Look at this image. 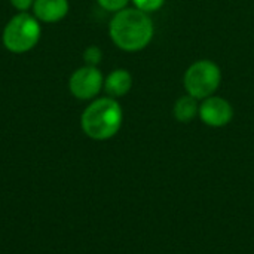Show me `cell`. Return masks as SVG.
Listing matches in <instances>:
<instances>
[{
  "mask_svg": "<svg viewBox=\"0 0 254 254\" xmlns=\"http://www.w3.org/2000/svg\"><path fill=\"white\" fill-rule=\"evenodd\" d=\"M80 124L85 134L94 140L112 138L122 125V109L112 97L98 98L85 109Z\"/></svg>",
  "mask_w": 254,
  "mask_h": 254,
  "instance_id": "cell-2",
  "label": "cell"
},
{
  "mask_svg": "<svg viewBox=\"0 0 254 254\" xmlns=\"http://www.w3.org/2000/svg\"><path fill=\"white\" fill-rule=\"evenodd\" d=\"M196 113H199V107L196 104V98L192 95H183L174 104V116L179 122L188 124L196 116Z\"/></svg>",
  "mask_w": 254,
  "mask_h": 254,
  "instance_id": "cell-9",
  "label": "cell"
},
{
  "mask_svg": "<svg viewBox=\"0 0 254 254\" xmlns=\"http://www.w3.org/2000/svg\"><path fill=\"white\" fill-rule=\"evenodd\" d=\"M135 7L143 10V12H155L159 7H162V4L165 3V0H132Z\"/></svg>",
  "mask_w": 254,
  "mask_h": 254,
  "instance_id": "cell-10",
  "label": "cell"
},
{
  "mask_svg": "<svg viewBox=\"0 0 254 254\" xmlns=\"http://www.w3.org/2000/svg\"><path fill=\"white\" fill-rule=\"evenodd\" d=\"M131 86H132V76L129 74L128 70L124 68H118L112 71L104 82V89L112 98L127 95Z\"/></svg>",
  "mask_w": 254,
  "mask_h": 254,
  "instance_id": "cell-8",
  "label": "cell"
},
{
  "mask_svg": "<svg viewBox=\"0 0 254 254\" xmlns=\"http://www.w3.org/2000/svg\"><path fill=\"white\" fill-rule=\"evenodd\" d=\"M101 57H103V54H101V51L97 48V46H89L85 52H83V58H85V61L88 63V65H97L100 61H101Z\"/></svg>",
  "mask_w": 254,
  "mask_h": 254,
  "instance_id": "cell-11",
  "label": "cell"
},
{
  "mask_svg": "<svg viewBox=\"0 0 254 254\" xmlns=\"http://www.w3.org/2000/svg\"><path fill=\"white\" fill-rule=\"evenodd\" d=\"M40 39V25L37 18L21 12L15 15L4 27L3 45L7 51L24 54L33 49Z\"/></svg>",
  "mask_w": 254,
  "mask_h": 254,
  "instance_id": "cell-3",
  "label": "cell"
},
{
  "mask_svg": "<svg viewBox=\"0 0 254 254\" xmlns=\"http://www.w3.org/2000/svg\"><path fill=\"white\" fill-rule=\"evenodd\" d=\"M104 85L101 71L94 65H86L77 68L68 82L71 94L79 100H91L101 91Z\"/></svg>",
  "mask_w": 254,
  "mask_h": 254,
  "instance_id": "cell-5",
  "label": "cell"
},
{
  "mask_svg": "<svg viewBox=\"0 0 254 254\" xmlns=\"http://www.w3.org/2000/svg\"><path fill=\"white\" fill-rule=\"evenodd\" d=\"M10 3L18 10H27L34 3V0H10Z\"/></svg>",
  "mask_w": 254,
  "mask_h": 254,
  "instance_id": "cell-13",
  "label": "cell"
},
{
  "mask_svg": "<svg viewBox=\"0 0 254 254\" xmlns=\"http://www.w3.org/2000/svg\"><path fill=\"white\" fill-rule=\"evenodd\" d=\"M97 1L100 3L101 7H104L106 10H112V12L122 10L128 3V0H97Z\"/></svg>",
  "mask_w": 254,
  "mask_h": 254,
  "instance_id": "cell-12",
  "label": "cell"
},
{
  "mask_svg": "<svg viewBox=\"0 0 254 254\" xmlns=\"http://www.w3.org/2000/svg\"><path fill=\"white\" fill-rule=\"evenodd\" d=\"M34 16L43 22H57L68 12L67 0H34Z\"/></svg>",
  "mask_w": 254,
  "mask_h": 254,
  "instance_id": "cell-7",
  "label": "cell"
},
{
  "mask_svg": "<svg viewBox=\"0 0 254 254\" xmlns=\"http://www.w3.org/2000/svg\"><path fill=\"white\" fill-rule=\"evenodd\" d=\"M110 37L122 51H141L153 37V22L140 9H122L110 22Z\"/></svg>",
  "mask_w": 254,
  "mask_h": 254,
  "instance_id": "cell-1",
  "label": "cell"
},
{
  "mask_svg": "<svg viewBox=\"0 0 254 254\" xmlns=\"http://www.w3.org/2000/svg\"><path fill=\"white\" fill-rule=\"evenodd\" d=\"M222 73L216 63L201 60L193 63L185 73V88L196 100L211 97L220 86Z\"/></svg>",
  "mask_w": 254,
  "mask_h": 254,
  "instance_id": "cell-4",
  "label": "cell"
},
{
  "mask_svg": "<svg viewBox=\"0 0 254 254\" xmlns=\"http://www.w3.org/2000/svg\"><path fill=\"white\" fill-rule=\"evenodd\" d=\"M201 121L210 127L219 128L228 125L234 118V109L229 101L222 97H208L199 106Z\"/></svg>",
  "mask_w": 254,
  "mask_h": 254,
  "instance_id": "cell-6",
  "label": "cell"
}]
</instances>
